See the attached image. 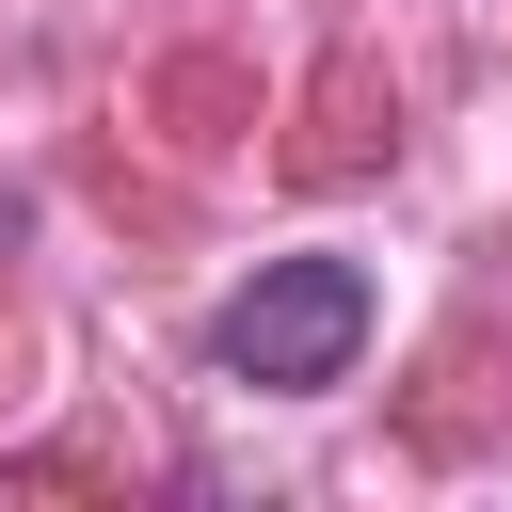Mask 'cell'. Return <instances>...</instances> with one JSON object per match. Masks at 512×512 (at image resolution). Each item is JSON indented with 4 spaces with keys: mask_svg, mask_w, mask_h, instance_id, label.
Listing matches in <instances>:
<instances>
[{
    "mask_svg": "<svg viewBox=\"0 0 512 512\" xmlns=\"http://www.w3.org/2000/svg\"><path fill=\"white\" fill-rule=\"evenodd\" d=\"M352 336H368V272H352V256H272V272L208 320V352H224L240 384H272V400L336 384V368H352Z\"/></svg>",
    "mask_w": 512,
    "mask_h": 512,
    "instance_id": "1",
    "label": "cell"
}]
</instances>
